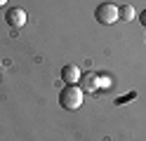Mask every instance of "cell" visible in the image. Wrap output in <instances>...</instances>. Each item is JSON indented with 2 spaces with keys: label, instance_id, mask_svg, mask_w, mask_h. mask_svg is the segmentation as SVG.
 Masks as SVG:
<instances>
[{
  "label": "cell",
  "instance_id": "cell-8",
  "mask_svg": "<svg viewBox=\"0 0 146 141\" xmlns=\"http://www.w3.org/2000/svg\"><path fill=\"white\" fill-rule=\"evenodd\" d=\"M7 5V0H0V7H5Z\"/></svg>",
  "mask_w": 146,
  "mask_h": 141
},
{
  "label": "cell",
  "instance_id": "cell-4",
  "mask_svg": "<svg viewBox=\"0 0 146 141\" xmlns=\"http://www.w3.org/2000/svg\"><path fill=\"white\" fill-rule=\"evenodd\" d=\"M61 78H64L66 85H78V80H80V68H78L76 64L64 66V68H61Z\"/></svg>",
  "mask_w": 146,
  "mask_h": 141
},
{
  "label": "cell",
  "instance_id": "cell-3",
  "mask_svg": "<svg viewBox=\"0 0 146 141\" xmlns=\"http://www.w3.org/2000/svg\"><path fill=\"white\" fill-rule=\"evenodd\" d=\"M5 21L10 28H14V31H19V28L26 26V12L21 7H12V9H7V14H5Z\"/></svg>",
  "mask_w": 146,
  "mask_h": 141
},
{
  "label": "cell",
  "instance_id": "cell-1",
  "mask_svg": "<svg viewBox=\"0 0 146 141\" xmlns=\"http://www.w3.org/2000/svg\"><path fill=\"white\" fill-rule=\"evenodd\" d=\"M83 87H78V85H66L61 92H59V106L64 111H78L83 106Z\"/></svg>",
  "mask_w": 146,
  "mask_h": 141
},
{
  "label": "cell",
  "instance_id": "cell-7",
  "mask_svg": "<svg viewBox=\"0 0 146 141\" xmlns=\"http://www.w3.org/2000/svg\"><path fill=\"white\" fill-rule=\"evenodd\" d=\"M139 21H141V26H144V28H146V9H144V12H141V14H139Z\"/></svg>",
  "mask_w": 146,
  "mask_h": 141
},
{
  "label": "cell",
  "instance_id": "cell-2",
  "mask_svg": "<svg viewBox=\"0 0 146 141\" xmlns=\"http://www.w3.org/2000/svg\"><path fill=\"white\" fill-rule=\"evenodd\" d=\"M94 19L99 24H104V26H111V24H115L120 19V14H118V7L113 3H102L94 9Z\"/></svg>",
  "mask_w": 146,
  "mask_h": 141
},
{
  "label": "cell",
  "instance_id": "cell-6",
  "mask_svg": "<svg viewBox=\"0 0 146 141\" xmlns=\"http://www.w3.org/2000/svg\"><path fill=\"white\" fill-rule=\"evenodd\" d=\"M85 87H87V89H90V92H92V89H94V87H97V80H94V78H92V75H90V78H85Z\"/></svg>",
  "mask_w": 146,
  "mask_h": 141
},
{
  "label": "cell",
  "instance_id": "cell-5",
  "mask_svg": "<svg viewBox=\"0 0 146 141\" xmlns=\"http://www.w3.org/2000/svg\"><path fill=\"white\" fill-rule=\"evenodd\" d=\"M118 14H120L123 21H132L134 19V7L132 5H123V7H118Z\"/></svg>",
  "mask_w": 146,
  "mask_h": 141
}]
</instances>
